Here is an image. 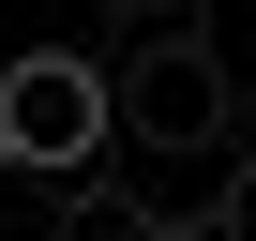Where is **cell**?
<instances>
[{"instance_id": "obj_2", "label": "cell", "mask_w": 256, "mask_h": 241, "mask_svg": "<svg viewBox=\"0 0 256 241\" xmlns=\"http://www.w3.org/2000/svg\"><path fill=\"white\" fill-rule=\"evenodd\" d=\"M0 166H30V181H90V166H106V60H76V46L0 60Z\"/></svg>"}, {"instance_id": "obj_1", "label": "cell", "mask_w": 256, "mask_h": 241, "mask_svg": "<svg viewBox=\"0 0 256 241\" xmlns=\"http://www.w3.org/2000/svg\"><path fill=\"white\" fill-rule=\"evenodd\" d=\"M226 90L241 76H226L211 30H151L136 60L106 76V151H211L226 136Z\"/></svg>"}, {"instance_id": "obj_5", "label": "cell", "mask_w": 256, "mask_h": 241, "mask_svg": "<svg viewBox=\"0 0 256 241\" xmlns=\"http://www.w3.org/2000/svg\"><path fill=\"white\" fill-rule=\"evenodd\" d=\"M106 16L136 30V46H151V30H211V0H106Z\"/></svg>"}, {"instance_id": "obj_3", "label": "cell", "mask_w": 256, "mask_h": 241, "mask_svg": "<svg viewBox=\"0 0 256 241\" xmlns=\"http://www.w3.org/2000/svg\"><path fill=\"white\" fill-rule=\"evenodd\" d=\"M46 241H166V226H151V211H136V196H120V181H76V196H60V226H46Z\"/></svg>"}, {"instance_id": "obj_4", "label": "cell", "mask_w": 256, "mask_h": 241, "mask_svg": "<svg viewBox=\"0 0 256 241\" xmlns=\"http://www.w3.org/2000/svg\"><path fill=\"white\" fill-rule=\"evenodd\" d=\"M196 241H256V166L226 151V181H211V211H196Z\"/></svg>"}]
</instances>
